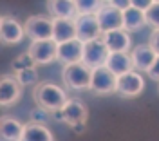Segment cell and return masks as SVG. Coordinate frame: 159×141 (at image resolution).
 I'll list each match as a JSON object with an SVG mask.
<instances>
[{"label": "cell", "instance_id": "cell-1", "mask_svg": "<svg viewBox=\"0 0 159 141\" xmlns=\"http://www.w3.org/2000/svg\"><path fill=\"white\" fill-rule=\"evenodd\" d=\"M33 98H34L38 107H42V109H45L49 112L63 109V105L69 100L65 91L61 87H58V85L51 83V81H40V83H36L34 89H33Z\"/></svg>", "mask_w": 159, "mask_h": 141}, {"label": "cell", "instance_id": "cell-2", "mask_svg": "<svg viewBox=\"0 0 159 141\" xmlns=\"http://www.w3.org/2000/svg\"><path fill=\"white\" fill-rule=\"evenodd\" d=\"M61 78H63V83H65L69 89H72V91H85V89L90 87L92 69L87 67L83 61L70 63V65H65V67H63Z\"/></svg>", "mask_w": 159, "mask_h": 141}, {"label": "cell", "instance_id": "cell-3", "mask_svg": "<svg viewBox=\"0 0 159 141\" xmlns=\"http://www.w3.org/2000/svg\"><path fill=\"white\" fill-rule=\"evenodd\" d=\"M116 87H118V76L107 65L92 69V78H90V87H89L90 92H94L98 96L112 94V92H116Z\"/></svg>", "mask_w": 159, "mask_h": 141}, {"label": "cell", "instance_id": "cell-4", "mask_svg": "<svg viewBox=\"0 0 159 141\" xmlns=\"http://www.w3.org/2000/svg\"><path fill=\"white\" fill-rule=\"evenodd\" d=\"M24 29H25V36L31 42L51 40L52 33H54V24L51 18L43 16V15H34V16H29L25 20Z\"/></svg>", "mask_w": 159, "mask_h": 141}, {"label": "cell", "instance_id": "cell-5", "mask_svg": "<svg viewBox=\"0 0 159 141\" xmlns=\"http://www.w3.org/2000/svg\"><path fill=\"white\" fill-rule=\"evenodd\" d=\"M109 54H110L109 47L103 43L101 38L90 40V42H85V45H83V58H81V61L90 69H96V67H101V65L107 63Z\"/></svg>", "mask_w": 159, "mask_h": 141}, {"label": "cell", "instance_id": "cell-6", "mask_svg": "<svg viewBox=\"0 0 159 141\" xmlns=\"http://www.w3.org/2000/svg\"><path fill=\"white\" fill-rule=\"evenodd\" d=\"M145 89V80L141 76V72L136 69L129 70L125 74L118 76V87H116V92L125 96V98H134V96H139Z\"/></svg>", "mask_w": 159, "mask_h": 141}, {"label": "cell", "instance_id": "cell-7", "mask_svg": "<svg viewBox=\"0 0 159 141\" xmlns=\"http://www.w3.org/2000/svg\"><path fill=\"white\" fill-rule=\"evenodd\" d=\"M27 52L31 54V58L34 60L36 65H45L51 61L56 60L58 54V42L51 40H38V42H31Z\"/></svg>", "mask_w": 159, "mask_h": 141}, {"label": "cell", "instance_id": "cell-8", "mask_svg": "<svg viewBox=\"0 0 159 141\" xmlns=\"http://www.w3.org/2000/svg\"><path fill=\"white\" fill-rule=\"evenodd\" d=\"M22 89L24 85L18 81L15 74H4L0 80V105L2 107H11L22 98Z\"/></svg>", "mask_w": 159, "mask_h": 141}, {"label": "cell", "instance_id": "cell-9", "mask_svg": "<svg viewBox=\"0 0 159 141\" xmlns=\"http://www.w3.org/2000/svg\"><path fill=\"white\" fill-rule=\"evenodd\" d=\"M76 38L81 42H90L101 38V27L96 15H80L76 18Z\"/></svg>", "mask_w": 159, "mask_h": 141}, {"label": "cell", "instance_id": "cell-10", "mask_svg": "<svg viewBox=\"0 0 159 141\" xmlns=\"http://www.w3.org/2000/svg\"><path fill=\"white\" fill-rule=\"evenodd\" d=\"M24 36H25V29L16 18H13L9 15L2 16V20H0V38H2V43L15 45V43H20Z\"/></svg>", "mask_w": 159, "mask_h": 141}, {"label": "cell", "instance_id": "cell-11", "mask_svg": "<svg viewBox=\"0 0 159 141\" xmlns=\"http://www.w3.org/2000/svg\"><path fill=\"white\" fill-rule=\"evenodd\" d=\"M99 22L101 33H109L114 29H123V11L110 6V4H103L99 11L96 13Z\"/></svg>", "mask_w": 159, "mask_h": 141}, {"label": "cell", "instance_id": "cell-12", "mask_svg": "<svg viewBox=\"0 0 159 141\" xmlns=\"http://www.w3.org/2000/svg\"><path fill=\"white\" fill-rule=\"evenodd\" d=\"M83 45L85 42L78 40V38H72L69 42H63L58 43V54H56V60L63 65H70V63H78L83 58Z\"/></svg>", "mask_w": 159, "mask_h": 141}, {"label": "cell", "instance_id": "cell-13", "mask_svg": "<svg viewBox=\"0 0 159 141\" xmlns=\"http://www.w3.org/2000/svg\"><path fill=\"white\" fill-rule=\"evenodd\" d=\"M103 43L109 47L110 52H129L132 49V40H130L129 31L125 29H114L101 34Z\"/></svg>", "mask_w": 159, "mask_h": 141}, {"label": "cell", "instance_id": "cell-14", "mask_svg": "<svg viewBox=\"0 0 159 141\" xmlns=\"http://www.w3.org/2000/svg\"><path fill=\"white\" fill-rule=\"evenodd\" d=\"M132 63H134V69L139 72H147L152 67V63L156 61L157 54L156 51L150 47L148 43H139L132 49Z\"/></svg>", "mask_w": 159, "mask_h": 141}, {"label": "cell", "instance_id": "cell-15", "mask_svg": "<svg viewBox=\"0 0 159 141\" xmlns=\"http://www.w3.org/2000/svg\"><path fill=\"white\" fill-rule=\"evenodd\" d=\"M47 11L52 18H78V9L74 0H47Z\"/></svg>", "mask_w": 159, "mask_h": 141}, {"label": "cell", "instance_id": "cell-16", "mask_svg": "<svg viewBox=\"0 0 159 141\" xmlns=\"http://www.w3.org/2000/svg\"><path fill=\"white\" fill-rule=\"evenodd\" d=\"M61 111H63V116H65V123L69 127H72L78 121H87V107L76 98H69Z\"/></svg>", "mask_w": 159, "mask_h": 141}, {"label": "cell", "instance_id": "cell-17", "mask_svg": "<svg viewBox=\"0 0 159 141\" xmlns=\"http://www.w3.org/2000/svg\"><path fill=\"white\" fill-rule=\"evenodd\" d=\"M54 24V33H52V40L63 43L72 38H76V22L69 18H52Z\"/></svg>", "mask_w": 159, "mask_h": 141}, {"label": "cell", "instance_id": "cell-18", "mask_svg": "<svg viewBox=\"0 0 159 141\" xmlns=\"http://www.w3.org/2000/svg\"><path fill=\"white\" fill-rule=\"evenodd\" d=\"M24 127L18 120L9 118V116H4L0 121V136L2 141H22L24 138Z\"/></svg>", "mask_w": 159, "mask_h": 141}, {"label": "cell", "instance_id": "cell-19", "mask_svg": "<svg viewBox=\"0 0 159 141\" xmlns=\"http://www.w3.org/2000/svg\"><path fill=\"white\" fill-rule=\"evenodd\" d=\"M147 25V16H145V11L138 9L134 6H130L123 11V29L129 31V33H136L141 31Z\"/></svg>", "mask_w": 159, "mask_h": 141}, {"label": "cell", "instance_id": "cell-20", "mask_svg": "<svg viewBox=\"0 0 159 141\" xmlns=\"http://www.w3.org/2000/svg\"><path fill=\"white\" fill-rule=\"evenodd\" d=\"M116 76H121L125 72L134 69V63H132V56L129 52H110L109 60L105 63Z\"/></svg>", "mask_w": 159, "mask_h": 141}, {"label": "cell", "instance_id": "cell-21", "mask_svg": "<svg viewBox=\"0 0 159 141\" xmlns=\"http://www.w3.org/2000/svg\"><path fill=\"white\" fill-rule=\"evenodd\" d=\"M22 141H54V136H52V132L45 125L29 121L24 127V138H22Z\"/></svg>", "mask_w": 159, "mask_h": 141}, {"label": "cell", "instance_id": "cell-22", "mask_svg": "<svg viewBox=\"0 0 159 141\" xmlns=\"http://www.w3.org/2000/svg\"><path fill=\"white\" fill-rule=\"evenodd\" d=\"M74 4L78 9V16L80 15H96L99 7L103 6L101 0H74Z\"/></svg>", "mask_w": 159, "mask_h": 141}, {"label": "cell", "instance_id": "cell-23", "mask_svg": "<svg viewBox=\"0 0 159 141\" xmlns=\"http://www.w3.org/2000/svg\"><path fill=\"white\" fill-rule=\"evenodd\" d=\"M18 81L24 85V87H27V85H36L38 83V70H36V65L34 67H27V69H22L18 72H13Z\"/></svg>", "mask_w": 159, "mask_h": 141}, {"label": "cell", "instance_id": "cell-24", "mask_svg": "<svg viewBox=\"0 0 159 141\" xmlns=\"http://www.w3.org/2000/svg\"><path fill=\"white\" fill-rule=\"evenodd\" d=\"M34 65H36V63H34V60L31 58L29 52H24V54L16 56L15 60L11 61V69H13V72H18V70L27 69V67H34Z\"/></svg>", "mask_w": 159, "mask_h": 141}, {"label": "cell", "instance_id": "cell-25", "mask_svg": "<svg viewBox=\"0 0 159 141\" xmlns=\"http://www.w3.org/2000/svg\"><path fill=\"white\" fill-rule=\"evenodd\" d=\"M145 16H147V25H150L152 29H159V2H154L145 11Z\"/></svg>", "mask_w": 159, "mask_h": 141}, {"label": "cell", "instance_id": "cell-26", "mask_svg": "<svg viewBox=\"0 0 159 141\" xmlns=\"http://www.w3.org/2000/svg\"><path fill=\"white\" fill-rule=\"evenodd\" d=\"M49 114H51L49 111H45V109H42V107H36L34 111L31 112V120L29 121L42 123V125H47V123H49V120H51Z\"/></svg>", "mask_w": 159, "mask_h": 141}, {"label": "cell", "instance_id": "cell-27", "mask_svg": "<svg viewBox=\"0 0 159 141\" xmlns=\"http://www.w3.org/2000/svg\"><path fill=\"white\" fill-rule=\"evenodd\" d=\"M147 76H148L152 81H157L159 83V54H157V58H156V61L152 63V67L147 70Z\"/></svg>", "mask_w": 159, "mask_h": 141}, {"label": "cell", "instance_id": "cell-28", "mask_svg": "<svg viewBox=\"0 0 159 141\" xmlns=\"http://www.w3.org/2000/svg\"><path fill=\"white\" fill-rule=\"evenodd\" d=\"M148 45L156 51V54H159V29H154L150 33V38H148Z\"/></svg>", "mask_w": 159, "mask_h": 141}, {"label": "cell", "instance_id": "cell-29", "mask_svg": "<svg viewBox=\"0 0 159 141\" xmlns=\"http://www.w3.org/2000/svg\"><path fill=\"white\" fill-rule=\"evenodd\" d=\"M130 4L134 6V7H138L141 11H147L154 4V0H130Z\"/></svg>", "mask_w": 159, "mask_h": 141}, {"label": "cell", "instance_id": "cell-30", "mask_svg": "<svg viewBox=\"0 0 159 141\" xmlns=\"http://www.w3.org/2000/svg\"><path fill=\"white\" fill-rule=\"evenodd\" d=\"M110 6H114V7H118V9L125 11L127 7H130L132 4H130V0H110L109 2Z\"/></svg>", "mask_w": 159, "mask_h": 141}, {"label": "cell", "instance_id": "cell-31", "mask_svg": "<svg viewBox=\"0 0 159 141\" xmlns=\"http://www.w3.org/2000/svg\"><path fill=\"white\" fill-rule=\"evenodd\" d=\"M85 123H87V121H78V123H74V125H72V130L76 132V134H81V132L85 130Z\"/></svg>", "mask_w": 159, "mask_h": 141}, {"label": "cell", "instance_id": "cell-32", "mask_svg": "<svg viewBox=\"0 0 159 141\" xmlns=\"http://www.w3.org/2000/svg\"><path fill=\"white\" fill-rule=\"evenodd\" d=\"M51 114H52V118H54L56 121H63V123H65V116H63V111H61V109L51 112Z\"/></svg>", "mask_w": 159, "mask_h": 141}, {"label": "cell", "instance_id": "cell-33", "mask_svg": "<svg viewBox=\"0 0 159 141\" xmlns=\"http://www.w3.org/2000/svg\"><path fill=\"white\" fill-rule=\"evenodd\" d=\"M101 2H103V4H109L110 0H101Z\"/></svg>", "mask_w": 159, "mask_h": 141}, {"label": "cell", "instance_id": "cell-34", "mask_svg": "<svg viewBox=\"0 0 159 141\" xmlns=\"http://www.w3.org/2000/svg\"><path fill=\"white\" fill-rule=\"evenodd\" d=\"M154 2H159V0H154Z\"/></svg>", "mask_w": 159, "mask_h": 141}]
</instances>
